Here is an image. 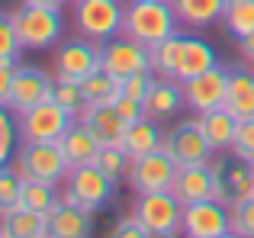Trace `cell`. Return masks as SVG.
Masks as SVG:
<instances>
[{"mask_svg": "<svg viewBox=\"0 0 254 238\" xmlns=\"http://www.w3.org/2000/svg\"><path fill=\"white\" fill-rule=\"evenodd\" d=\"M180 19L171 0H126L123 36L135 39L142 45H158L168 36L180 32Z\"/></svg>", "mask_w": 254, "mask_h": 238, "instance_id": "6da1fadb", "label": "cell"}, {"mask_svg": "<svg viewBox=\"0 0 254 238\" xmlns=\"http://www.w3.org/2000/svg\"><path fill=\"white\" fill-rule=\"evenodd\" d=\"M10 19H13V26H16V36H19V42H23L26 52L52 49L64 32L62 6H49V3H39V0H23V3L10 13Z\"/></svg>", "mask_w": 254, "mask_h": 238, "instance_id": "7a4b0ae2", "label": "cell"}, {"mask_svg": "<svg viewBox=\"0 0 254 238\" xmlns=\"http://www.w3.org/2000/svg\"><path fill=\"white\" fill-rule=\"evenodd\" d=\"M10 164L19 171L23 180H45L55 187H62L71 171L62 142H19Z\"/></svg>", "mask_w": 254, "mask_h": 238, "instance_id": "3957f363", "label": "cell"}, {"mask_svg": "<svg viewBox=\"0 0 254 238\" xmlns=\"http://www.w3.org/2000/svg\"><path fill=\"white\" fill-rule=\"evenodd\" d=\"M135 216L148 229V238H177L184 235V203L171 190L158 193H138L132 203Z\"/></svg>", "mask_w": 254, "mask_h": 238, "instance_id": "277c9868", "label": "cell"}, {"mask_svg": "<svg viewBox=\"0 0 254 238\" xmlns=\"http://www.w3.org/2000/svg\"><path fill=\"white\" fill-rule=\"evenodd\" d=\"M123 0H74V29L77 36L93 39V42H110L123 36Z\"/></svg>", "mask_w": 254, "mask_h": 238, "instance_id": "5b68a950", "label": "cell"}, {"mask_svg": "<svg viewBox=\"0 0 254 238\" xmlns=\"http://www.w3.org/2000/svg\"><path fill=\"white\" fill-rule=\"evenodd\" d=\"M77 122L74 113L62 107L55 100H45V103H36L32 110L16 116V125H19V142H62V135Z\"/></svg>", "mask_w": 254, "mask_h": 238, "instance_id": "8992f818", "label": "cell"}, {"mask_svg": "<svg viewBox=\"0 0 254 238\" xmlns=\"http://www.w3.org/2000/svg\"><path fill=\"white\" fill-rule=\"evenodd\" d=\"M164 151L177 161V168H190V164H209L212 161V145L206 142L203 129H199L196 116L190 119H174L164 129Z\"/></svg>", "mask_w": 254, "mask_h": 238, "instance_id": "52a82bcc", "label": "cell"}, {"mask_svg": "<svg viewBox=\"0 0 254 238\" xmlns=\"http://www.w3.org/2000/svg\"><path fill=\"white\" fill-rule=\"evenodd\" d=\"M100 68H103V45L84 36L58 45L55 64H52L55 77H62V81H84L87 74H93Z\"/></svg>", "mask_w": 254, "mask_h": 238, "instance_id": "ba28073f", "label": "cell"}, {"mask_svg": "<svg viewBox=\"0 0 254 238\" xmlns=\"http://www.w3.org/2000/svg\"><path fill=\"white\" fill-rule=\"evenodd\" d=\"M174 177H177V161L168 155L164 148L151 151L145 158H135L129 164V174H126V183H129L132 193H158V190H171Z\"/></svg>", "mask_w": 254, "mask_h": 238, "instance_id": "9c48e42d", "label": "cell"}, {"mask_svg": "<svg viewBox=\"0 0 254 238\" xmlns=\"http://www.w3.org/2000/svg\"><path fill=\"white\" fill-rule=\"evenodd\" d=\"M229 64H212L209 71L184 81V100L190 113H209V110L225 107V97H229Z\"/></svg>", "mask_w": 254, "mask_h": 238, "instance_id": "30bf717a", "label": "cell"}, {"mask_svg": "<svg viewBox=\"0 0 254 238\" xmlns=\"http://www.w3.org/2000/svg\"><path fill=\"white\" fill-rule=\"evenodd\" d=\"M184 235L187 238H232V213L229 203L199 200L184 206Z\"/></svg>", "mask_w": 254, "mask_h": 238, "instance_id": "8fae6325", "label": "cell"}, {"mask_svg": "<svg viewBox=\"0 0 254 238\" xmlns=\"http://www.w3.org/2000/svg\"><path fill=\"white\" fill-rule=\"evenodd\" d=\"M64 187L74 193L77 206L90 209V213H100V209L110 206L113 200V190L116 183L97 168V164H81V168H71L68 177H64Z\"/></svg>", "mask_w": 254, "mask_h": 238, "instance_id": "7c38bea8", "label": "cell"}, {"mask_svg": "<svg viewBox=\"0 0 254 238\" xmlns=\"http://www.w3.org/2000/svg\"><path fill=\"white\" fill-rule=\"evenodd\" d=\"M52 94H55V74H49V71L39 68V64H23L19 61L6 107L19 116V113H26V110H32L36 103L52 100Z\"/></svg>", "mask_w": 254, "mask_h": 238, "instance_id": "4fadbf2b", "label": "cell"}, {"mask_svg": "<svg viewBox=\"0 0 254 238\" xmlns=\"http://www.w3.org/2000/svg\"><path fill=\"white\" fill-rule=\"evenodd\" d=\"M148 68H151L148 45L135 42L129 36H116L110 42H103V71H110V74L126 81V77L138 74V71H148Z\"/></svg>", "mask_w": 254, "mask_h": 238, "instance_id": "5bb4252c", "label": "cell"}, {"mask_svg": "<svg viewBox=\"0 0 254 238\" xmlns=\"http://www.w3.org/2000/svg\"><path fill=\"white\" fill-rule=\"evenodd\" d=\"M212 64H219V55L203 36L196 32H184L180 29V45H177V61H174V81H190V77L209 71Z\"/></svg>", "mask_w": 254, "mask_h": 238, "instance_id": "9a60e30c", "label": "cell"}, {"mask_svg": "<svg viewBox=\"0 0 254 238\" xmlns=\"http://www.w3.org/2000/svg\"><path fill=\"white\" fill-rule=\"evenodd\" d=\"M184 107H187L184 84L174 81V77H161V74H158L155 84H151V90H148V97H145V116L164 125V122H174Z\"/></svg>", "mask_w": 254, "mask_h": 238, "instance_id": "2e32d148", "label": "cell"}, {"mask_svg": "<svg viewBox=\"0 0 254 238\" xmlns=\"http://www.w3.org/2000/svg\"><path fill=\"white\" fill-rule=\"evenodd\" d=\"M77 119L97 135L100 145H123L126 129H129V122L119 116L116 103H87L77 113Z\"/></svg>", "mask_w": 254, "mask_h": 238, "instance_id": "e0dca14e", "label": "cell"}, {"mask_svg": "<svg viewBox=\"0 0 254 238\" xmlns=\"http://www.w3.org/2000/svg\"><path fill=\"white\" fill-rule=\"evenodd\" d=\"M171 193L180 203H199V200H212L216 193V174H212L209 164H190V168H177Z\"/></svg>", "mask_w": 254, "mask_h": 238, "instance_id": "ac0fdd59", "label": "cell"}, {"mask_svg": "<svg viewBox=\"0 0 254 238\" xmlns=\"http://www.w3.org/2000/svg\"><path fill=\"white\" fill-rule=\"evenodd\" d=\"M0 238H52L49 216L13 206L6 213H0Z\"/></svg>", "mask_w": 254, "mask_h": 238, "instance_id": "d6986e66", "label": "cell"}, {"mask_svg": "<svg viewBox=\"0 0 254 238\" xmlns=\"http://www.w3.org/2000/svg\"><path fill=\"white\" fill-rule=\"evenodd\" d=\"M225 110H229L235 119H254V68L248 61L232 68Z\"/></svg>", "mask_w": 254, "mask_h": 238, "instance_id": "ffe728a7", "label": "cell"}, {"mask_svg": "<svg viewBox=\"0 0 254 238\" xmlns=\"http://www.w3.org/2000/svg\"><path fill=\"white\" fill-rule=\"evenodd\" d=\"M193 116H196L206 142L212 145V151H232V142H235V132L242 119H235L225 107L209 110V113H193Z\"/></svg>", "mask_w": 254, "mask_h": 238, "instance_id": "44dd1931", "label": "cell"}, {"mask_svg": "<svg viewBox=\"0 0 254 238\" xmlns=\"http://www.w3.org/2000/svg\"><path fill=\"white\" fill-rule=\"evenodd\" d=\"M164 145V125L155 122V119L142 116L135 119V122H129V129H126V138H123V148L129 151V158L135 161V158H145L151 155V151H158Z\"/></svg>", "mask_w": 254, "mask_h": 238, "instance_id": "7402d4cb", "label": "cell"}, {"mask_svg": "<svg viewBox=\"0 0 254 238\" xmlns=\"http://www.w3.org/2000/svg\"><path fill=\"white\" fill-rule=\"evenodd\" d=\"M93 216L97 213H90V209H84V206H68V203H62V206L49 216L52 238H87L93 232Z\"/></svg>", "mask_w": 254, "mask_h": 238, "instance_id": "603a6c76", "label": "cell"}, {"mask_svg": "<svg viewBox=\"0 0 254 238\" xmlns=\"http://www.w3.org/2000/svg\"><path fill=\"white\" fill-rule=\"evenodd\" d=\"M62 148H64V155H68L71 168H81V164H97V155H100L103 145H100L97 135L77 119V122L62 135Z\"/></svg>", "mask_w": 254, "mask_h": 238, "instance_id": "cb8c5ba5", "label": "cell"}, {"mask_svg": "<svg viewBox=\"0 0 254 238\" xmlns=\"http://www.w3.org/2000/svg\"><path fill=\"white\" fill-rule=\"evenodd\" d=\"M171 3L187 29H206L212 23H222L225 13V0H171Z\"/></svg>", "mask_w": 254, "mask_h": 238, "instance_id": "d4e9b609", "label": "cell"}, {"mask_svg": "<svg viewBox=\"0 0 254 238\" xmlns=\"http://www.w3.org/2000/svg\"><path fill=\"white\" fill-rule=\"evenodd\" d=\"M16 206L52 216L58 206H62V187L45 183V180H23V190H19V203H16Z\"/></svg>", "mask_w": 254, "mask_h": 238, "instance_id": "484cf974", "label": "cell"}, {"mask_svg": "<svg viewBox=\"0 0 254 238\" xmlns=\"http://www.w3.org/2000/svg\"><path fill=\"white\" fill-rule=\"evenodd\" d=\"M81 90H84V100L87 103H116L123 97V77L110 74V71H93L81 81Z\"/></svg>", "mask_w": 254, "mask_h": 238, "instance_id": "4316f807", "label": "cell"}, {"mask_svg": "<svg viewBox=\"0 0 254 238\" xmlns=\"http://www.w3.org/2000/svg\"><path fill=\"white\" fill-rule=\"evenodd\" d=\"M222 26L232 39H245L254 32V0H225Z\"/></svg>", "mask_w": 254, "mask_h": 238, "instance_id": "83f0119b", "label": "cell"}, {"mask_svg": "<svg viewBox=\"0 0 254 238\" xmlns=\"http://www.w3.org/2000/svg\"><path fill=\"white\" fill-rule=\"evenodd\" d=\"M225 183H229V206L245 203L248 196H254V171H251V164L232 158L229 171H225Z\"/></svg>", "mask_w": 254, "mask_h": 238, "instance_id": "f1b7e54d", "label": "cell"}, {"mask_svg": "<svg viewBox=\"0 0 254 238\" xmlns=\"http://www.w3.org/2000/svg\"><path fill=\"white\" fill-rule=\"evenodd\" d=\"M129 164H132V158H129V151H126L123 145H103V148H100V155H97V168L103 171L113 183L126 180Z\"/></svg>", "mask_w": 254, "mask_h": 238, "instance_id": "f546056e", "label": "cell"}, {"mask_svg": "<svg viewBox=\"0 0 254 238\" xmlns=\"http://www.w3.org/2000/svg\"><path fill=\"white\" fill-rule=\"evenodd\" d=\"M19 148V125H16V113L10 107L0 103V168L13 161Z\"/></svg>", "mask_w": 254, "mask_h": 238, "instance_id": "4dcf8cb0", "label": "cell"}, {"mask_svg": "<svg viewBox=\"0 0 254 238\" xmlns=\"http://www.w3.org/2000/svg\"><path fill=\"white\" fill-rule=\"evenodd\" d=\"M177 45H180V32H174V36H168L164 42H158V45H148V52H151V71H155V74H161V77H171L174 74Z\"/></svg>", "mask_w": 254, "mask_h": 238, "instance_id": "1f68e13d", "label": "cell"}, {"mask_svg": "<svg viewBox=\"0 0 254 238\" xmlns=\"http://www.w3.org/2000/svg\"><path fill=\"white\" fill-rule=\"evenodd\" d=\"M19 190H23V177L13 164H3L0 168V213L13 209L19 203Z\"/></svg>", "mask_w": 254, "mask_h": 238, "instance_id": "d6a6232c", "label": "cell"}, {"mask_svg": "<svg viewBox=\"0 0 254 238\" xmlns=\"http://www.w3.org/2000/svg\"><path fill=\"white\" fill-rule=\"evenodd\" d=\"M52 100L62 103L68 113H81V110L87 107L84 100V90H81V81H62V77H55V94H52Z\"/></svg>", "mask_w": 254, "mask_h": 238, "instance_id": "836d02e7", "label": "cell"}, {"mask_svg": "<svg viewBox=\"0 0 254 238\" xmlns=\"http://www.w3.org/2000/svg\"><path fill=\"white\" fill-rule=\"evenodd\" d=\"M229 155L238 158V161L254 164V119H242L238 122V132H235V142H232Z\"/></svg>", "mask_w": 254, "mask_h": 238, "instance_id": "e575fe53", "label": "cell"}, {"mask_svg": "<svg viewBox=\"0 0 254 238\" xmlns=\"http://www.w3.org/2000/svg\"><path fill=\"white\" fill-rule=\"evenodd\" d=\"M229 213H232V232L238 238H254V196L229 206Z\"/></svg>", "mask_w": 254, "mask_h": 238, "instance_id": "d590c367", "label": "cell"}, {"mask_svg": "<svg viewBox=\"0 0 254 238\" xmlns=\"http://www.w3.org/2000/svg\"><path fill=\"white\" fill-rule=\"evenodd\" d=\"M23 52L26 49L16 36V26H13L10 13H0V61H3V58H19Z\"/></svg>", "mask_w": 254, "mask_h": 238, "instance_id": "8d00e7d4", "label": "cell"}, {"mask_svg": "<svg viewBox=\"0 0 254 238\" xmlns=\"http://www.w3.org/2000/svg\"><path fill=\"white\" fill-rule=\"evenodd\" d=\"M155 71H138V74H132V77H126L123 81V94L126 97H135V100H142L145 103V97H148V90H151V84H155Z\"/></svg>", "mask_w": 254, "mask_h": 238, "instance_id": "74e56055", "label": "cell"}, {"mask_svg": "<svg viewBox=\"0 0 254 238\" xmlns=\"http://www.w3.org/2000/svg\"><path fill=\"white\" fill-rule=\"evenodd\" d=\"M113 238H148V229L142 226V219L135 216V209L132 213H126L123 219H116V226L110 229Z\"/></svg>", "mask_w": 254, "mask_h": 238, "instance_id": "f35d334b", "label": "cell"}, {"mask_svg": "<svg viewBox=\"0 0 254 238\" xmlns=\"http://www.w3.org/2000/svg\"><path fill=\"white\" fill-rule=\"evenodd\" d=\"M16 68H19V58H3V61H0V103H3V107H6V100H10Z\"/></svg>", "mask_w": 254, "mask_h": 238, "instance_id": "ab89813d", "label": "cell"}, {"mask_svg": "<svg viewBox=\"0 0 254 238\" xmlns=\"http://www.w3.org/2000/svg\"><path fill=\"white\" fill-rule=\"evenodd\" d=\"M116 110H119V116H123L126 122H135V119L145 116V103L135 100V97H126V94L116 100Z\"/></svg>", "mask_w": 254, "mask_h": 238, "instance_id": "60d3db41", "label": "cell"}, {"mask_svg": "<svg viewBox=\"0 0 254 238\" xmlns=\"http://www.w3.org/2000/svg\"><path fill=\"white\" fill-rule=\"evenodd\" d=\"M238 55H242V61L254 64V32L245 36V39H238Z\"/></svg>", "mask_w": 254, "mask_h": 238, "instance_id": "b9f144b4", "label": "cell"}, {"mask_svg": "<svg viewBox=\"0 0 254 238\" xmlns=\"http://www.w3.org/2000/svg\"><path fill=\"white\" fill-rule=\"evenodd\" d=\"M39 3H49V6H62V10H64V6H68L71 0H39Z\"/></svg>", "mask_w": 254, "mask_h": 238, "instance_id": "7bdbcfd3", "label": "cell"}, {"mask_svg": "<svg viewBox=\"0 0 254 238\" xmlns=\"http://www.w3.org/2000/svg\"><path fill=\"white\" fill-rule=\"evenodd\" d=\"M251 171H254V164H251Z\"/></svg>", "mask_w": 254, "mask_h": 238, "instance_id": "ee69618b", "label": "cell"}, {"mask_svg": "<svg viewBox=\"0 0 254 238\" xmlns=\"http://www.w3.org/2000/svg\"><path fill=\"white\" fill-rule=\"evenodd\" d=\"M71 3H74V0H71Z\"/></svg>", "mask_w": 254, "mask_h": 238, "instance_id": "f6af8a7d", "label": "cell"}, {"mask_svg": "<svg viewBox=\"0 0 254 238\" xmlns=\"http://www.w3.org/2000/svg\"><path fill=\"white\" fill-rule=\"evenodd\" d=\"M251 68H254V64H251Z\"/></svg>", "mask_w": 254, "mask_h": 238, "instance_id": "bcb514c9", "label": "cell"}]
</instances>
